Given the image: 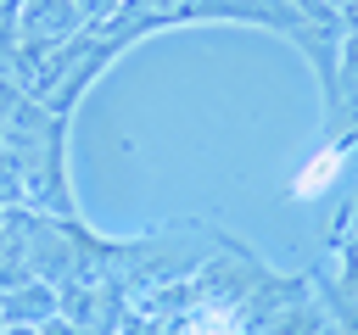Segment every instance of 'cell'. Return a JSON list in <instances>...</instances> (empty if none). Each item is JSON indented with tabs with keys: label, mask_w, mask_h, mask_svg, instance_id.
Here are the masks:
<instances>
[{
	"label": "cell",
	"mask_w": 358,
	"mask_h": 335,
	"mask_svg": "<svg viewBox=\"0 0 358 335\" xmlns=\"http://www.w3.org/2000/svg\"><path fill=\"white\" fill-rule=\"evenodd\" d=\"M185 22H246V28H268V34L291 39V28H285L274 11L252 6V0H123L117 17L101 22V34L129 50L134 39H151V34L185 28Z\"/></svg>",
	"instance_id": "1"
},
{
	"label": "cell",
	"mask_w": 358,
	"mask_h": 335,
	"mask_svg": "<svg viewBox=\"0 0 358 335\" xmlns=\"http://www.w3.org/2000/svg\"><path fill=\"white\" fill-rule=\"evenodd\" d=\"M84 28L90 22H84V11L73 0H22L17 17H11V34L28 39V45H62V39L84 34Z\"/></svg>",
	"instance_id": "2"
},
{
	"label": "cell",
	"mask_w": 358,
	"mask_h": 335,
	"mask_svg": "<svg viewBox=\"0 0 358 335\" xmlns=\"http://www.w3.org/2000/svg\"><path fill=\"white\" fill-rule=\"evenodd\" d=\"M62 318V285L50 279H22L11 290H0V324H50Z\"/></svg>",
	"instance_id": "3"
},
{
	"label": "cell",
	"mask_w": 358,
	"mask_h": 335,
	"mask_svg": "<svg viewBox=\"0 0 358 335\" xmlns=\"http://www.w3.org/2000/svg\"><path fill=\"white\" fill-rule=\"evenodd\" d=\"M347 234H358V179H352V190H347V201H341V218L330 223V246H341Z\"/></svg>",
	"instance_id": "4"
},
{
	"label": "cell",
	"mask_w": 358,
	"mask_h": 335,
	"mask_svg": "<svg viewBox=\"0 0 358 335\" xmlns=\"http://www.w3.org/2000/svg\"><path fill=\"white\" fill-rule=\"evenodd\" d=\"M73 6L84 11V22H90V28H101V22H112V17H117V6H123V0H73Z\"/></svg>",
	"instance_id": "5"
},
{
	"label": "cell",
	"mask_w": 358,
	"mask_h": 335,
	"mask_svg": "<svg viewBox=\"0 0 358 335\" xmlns=\"http://www.w3.org/2000/svg\"><path fill=\"white\" fill-rule=\"evenodd\" d=\"M336 257H341V262H358V234H347V240L336 246Z\"/></svg>",
	"instance_id": "6"
},
{
	"label": "cell",
	"mask_w": 358,
	"mask_h": 335,
	"mask_svg": "<svg viewBox=\"0 0 358 335\" xmlns=\"http://www.w3.org/2000/svg\"><path fill=\"white\" fill-rule=\"evenodd\" d=\"M0 335H45V329H39V324H6Z\"/></svg>",
	"instance_id": "7"
},
{
	"label": "cell",
	"mask_w": 358,
	"mask_h": 335,
	"mask_svg": "<svg viewBox=\"0 0 358 335\" xmlns=\"http://www.w3.org/2000/svg\"><path fill=\"white\" fill-rule=\"evenodd\" d=\"M17 6H22V0H0V22H11V17H17Z\"/></svg>",
	"instance_id": "8"
},
{
	"label": "cell",
	"mask_w": 358,
	"mask_h": 335,
	"mask_svg": "<svg viewBox=\"0 0 358 335\" xmlns=\"http://www.w3.org/2000/svg\"><path fill=\"white\" fill-rule=\"evenodd\" d=\"M324 6H330L336 17H347V6H352V0H324Z\"/></svg>",
	"instance_id": "9"
}]
</instances>
